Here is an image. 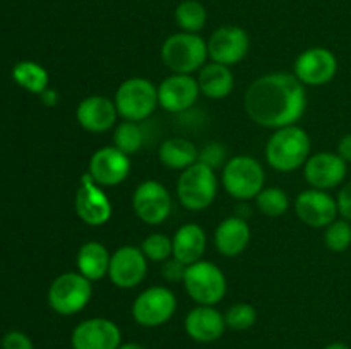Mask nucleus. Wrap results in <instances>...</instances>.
<instances>
[{
	"mask_svg": "<svg viewBox=\"0 0 351 349\" xmlns=\"http://www.w3.org/2000/svg\"><path fill=\"white\" fill-rule=\"evenodd\" d=\"M243 105L257 125L276 130L297 125L307 108V92L295 74L273 72L249 86Z\"/></svg>",
	"mask_w": 351,
	"mask_h": 349,
	"instance_id": "obj_1",
	"label": "nucleus"
},
{
	"mask_svg": "<svg viewBox=\"0 0 351 349\" xmlns=\"http://www.w3.org/2000/svg\"><path fill=\"white\" fill-rule=\"evenodd\" d=\"M311 157V137L302 127L288 125L274 130L266 144V161L273 170L290 173Z\"/></svg>",
	"mask_w": 351,
	"mask_h": 349,
	"instance_id": "obj_2",
	"label": "nucleus"
},
{
	"mask_svg": "<svg viewBox=\"0 0 351 349\" xmlns=\"http://www.w3.org/2000/svg\"><path fill=\"white\" fill-rule=\"evenodd\" d=\"M208 41L195 33H175L161 47V60L173 74L201 70L208 60Z\"/></svg>",
	"mask_w": 351,
	"mask_h": 349,
	"instance_id": "obj_3",
	"label": "nucleus"
},
{
	"mask_svg": "<svg viewBox=\"0 0 351 349\" xmlns=\"http://www.w3.org/2000/svg\"><path fill=\"white\" fill-rule=\"evenodd\" d=\"M264 181L266 173L263 164L252 156H235L223 166V188L237 201L247 202L256 198L264 188Z\"/></svg>",
	"mask_w": 351,
	"mask_h": 349,
	"instance_id": "obj_4",
	"label": "nucleus"
},
{
	"mask_svg": "<svg viewBox=\"0 0 351 349\" xmlns=\"http://www.w3.org/2000/svg\"><path fill=\"white\" fill-rule=\"evenodd\" d=\"M216 194H218V178L215 170L199 161L182 171L178 177V201L189 211L208 209L215 202Z\"/></svg>",
	"mask_w": 351,
	"mask_h": 349,
	"instance_id": "obj_5",
	"label": "nucleus"
},
{
	"mask_svg": "<svg viewBox=\"0 0 351 349\" xmlns=\"http://www.w3.org/2000/svg\"><path fill=\"white\" fill-rule=\"evenodd\" d=\"M115 106L119 116L129 122H143L149 118L158 103V88L144 77H130L119 86L115 92Z\"/></svg>",
	"mask_w": 351,
	"mask_h": 349,
	"instance_id": "obj_6",
	"label": "nucleus"
},
{
	"mask_svg": "<svg viewBox=\"0 0 351 349\" xmlns=\"http://www.w3.org/2000/svg\"><path fill=\"white\" fill-rule=\"evenodd\" d=\"M93 296L91 281L79 272L60 274L48 287L47 300L51 310L64 317L84 310Z\"/></svg>",
	"mask_w": 351,
	"mask_h": 349,
	"instance_id": "obj_7",
	"label": "nucleus"
},
{
	"mask_svg": "<svg viewBox=\"0 0 351 349\" xmlns=\"http://www.w3.org/2000/svg\"><path fill=\"white\" fill-rule=\"evenodd\" d=\"M184 287L197 305L215 307L226 294V277L216 263L199 260L185 269Z\"/></svg>",
	"mask_w": 351,
	"mask_h": 349,
	"instance_id": "obj_8",
	"label": "nucleus"
},
{
	"mask_svg": "<svg viewBox=\"0 0 351 349\" xmlns=\"http://www.w3.org/2000/svg\"><path fill=\"white\" fill-rule=\"evenodd\" d=\"M177 311V298L165 286L144 289L132 303V317L143 327H160Z\"/></svg>",
	"mask_w": 351,
	"mask_h": 349,
	"instance_id": "obj_9",
	"label": "nucleus"
},
{
	"mask_svg": "<svg viewBox=\"0 0 351 349\" xmlns=\"http://www.w3.org/2000/svg\"><path fill=\"white\" fill-rule=\"evenodd\" d=\"M132 207L137 218L146 224H161L171 212V195L160 181L146 180L134 192Z\"/></svg>",
	"mask_w": 351,
	"mask_h": 349,
	"instance_id": "obj_10",
	"label": "nucleus"
},
{
	"mask_svg": "<svg viewBox=\"0 0 351 349\" xmlns=\"http://www.w3.org/2000/svg\"><path fill=\"white\" fill-rule=\"evenodd\" d=\"M74 209L77 218L89 226H103L112 218V202L103 188L86 173L81 178L74 198Z\"/></svg>",
	"mask_w": 351,
	"mask_h": 349,
	"instance_id": "obj_11",
	"label": "nucleus"
},
{
	"mask_svg": "<svg viewBox=\"0 0 351 349\" xmlns=\"http://www.w3.org/2000/svg\"><path fill=\"white\" fill-rule=\"evenodd\" d=\"M71 346L72 349H119L122 346V331L108 318H88L75 325Z\"/></svg>",
	"mask_w": 351,
	"mask_h": 349,
	"instance_id": "obj_12",
	"label": "nucleus"
},
{
	"mask_svg": "<svg viewBox=\"0 0 351 349\" xmlns=\"http://www.w3.org/2000/svg\"><path fill=\"white\" fill-rule=\"evenodd\" d=\"M338 60L328 48L314 47L302 51L293 65V74L304 86H324L335 79Z\"/></svg>",
	"mask_w": 351,
	"mask_h": 349,
	"instance_id": "obj_13",
	"label": "nucleus"
},
{
	"mask_svg": "<svg viewBox=\"0 0 351 349\" xmlns=\"http://www.w3.org/2000/svg\"><path fill=\"white\" fill-rule=\"evenodd\" d=\"M147 272V259L137 246L125 245L117 248L110 259L108 277L120 289L139 286Z\"/></svg>",
	"mask_w": 351,
	"mask_h": 349,
	"instance_id": "obj_14",
	"label": "nucleus"
},
{
	"mask_svg": "<svg viewBox=\"0 0 351 349\" xmlns=\"http://www.w3.org/2000/svg\"><path fill=\"white\" fill-rule=\"evenodd\" d=\"M130 159L115 146L99 147L91 156L88 173L99 187H115L130 174Z\"/></svg>",
	"mask_w": 351,
	"mask_h": 349,
	"instance_id": "obj_15",
	"label": "nucleus"
},
{
	"mask_svg": "<svg viewBox=\"0 0 351 349\" xmlns=\"http://www.w3.org/2000/svg\"><path fill=\"white\" fill-rule=\"evenodd\" d=\"M250 40L240 26H221L209 36L208 53L216 64L235 65L249 53Z\"/></svg>",
	"mask_w": 351,
	"mask_h": 349,
	"instance_id": "obj_16",
	"label": "nucleus"
},
{
	"mask_svg": "<svg viewBox=\"0 0 351 349\" xmlns=\"http://www.w3.org/2000/svg\"><path fill=\"white\" fill-rule=\"evenodd\" d=\"M295 212L304 224L312 228H326L338 219V202L326 190L308 188L295 198Z\"/></svg>",
	"mask_w": 351,
	"mask_h": 349,
	"instance_id": "obj_17",
	"label": "nucleus"
},
{
	"mask_svg": "<svg viewBox=\"0 0 351 349\" xmlns=\"http://www.w3.org/2000/svg\"><path fill=\"white\" fill-rule=\"evenodd\" d=\"M201 89L197 79L189 74H173L158 86V103L168 113H185L195 105Z\"/></svg>",
	"mask_w": 351,
	"mask_h": 349,
	"instance_id": "obj_18",
	"label": "nucleus"
},
{
	"mask_svg": "<svg viewBox=\"0 0 351 349\" xmlns=\"http://www.w3.org/2000/svg\"><path fill=\"white\" fill-rule=\"evenodd\" d=\"M348 171V163L338 153H317L304 164V174L307 183L317 190L335 188L343 183Z\"/></svg>",
	"mask_w": 351,
	"mask_h": 349,
	"instance_id": "obj_19",
	"label": "nucleus"
},
{
	"mask_svg": "<svg viewBox=\"0 0 351 349\" xmlns=\"http://www.w3.org/2000/svg\"><path fill=\"white\" fill-rule=\"evenodd\" d=\"M119 118L115 101L106 96H88L75 108V120L84 130L91 133L108 132Z\"/></svg>",
	"mask_w": 351,
	"mask_h": 349,
	"instance_id": "obj_20",
	"label": "nucleus"
},
{
	"mask_svg": "<svg viewBox=\"0 0 351 349\" xmlns=\"http://www.w3.org/2000/svg\"><path fill=\"white\" fill-rule=\"evenodd\" d=\"M184 328L191 339L202 344L215 342L225 334V315L219 313L215 307L197 305L187 313L184 320Z\"/></svg>",
	"mask_w": 351,
	"mask_h": 349,
	"instance_id": "obj_21",
	"label": "nucleus"
},
{
	"mask_svg": "<svg viewBox=\"0 0 351 349\" xmlns=\"http://www.w3.org/2000/svg\"><path fill=\"white\" fill-rule=\"evenodd\" d=\"M250 242V228L239 216L223 219L215 231V246L221 255L237 257L247 248Z\"/></svg>",
	"mask_w": 351,
	"mask_h": 349,
	"instance_id": "obj_22",
	"label": "nucleus"
},
{
	"mask_svg": "<svg viewBox=\"0 0 351 349\" xmlns=\"http://www.w3.org/2000/svg\"><path fill=\"white\" fill-rule=\"evenodd\" d=\"M171 242H173V257L185 266L202 260L206 245H208L204 229L195 222H187V224L180 226Z\"/></svg>",
	"mask_w": 351,
	"mask_h": 349,
	"instance_id": "obj_23",
	"label": "nucleus"
},
{
	"mask_svg": "<svg viewBox=\"0 0 351 349\" xmlns=\"http://www.w3.org/2000/svg\"><path fill=\"white\" fill-rule=\"evenodd\" d=\"M110 259L112 253L108 252L103 243L99 242H88L79 248L77 257H75V266L77 272L82 274L86 279L99 281L108 274Z\"/></svg>",
	"mask_w": 351,
	"mask_h": 349,
	"instance_id": "obj_24",
	"label": "nucleus"
},
{
	"mask_svg": "<svg viewBox=\"0 0 351 349\" xmlns=\"http://www.w3.org/2000/svg\"><path fill=\"white\" fill-rule=\"evenodd\" d=\"M197 84L202 94L208 98L223 99L232 92L233 86H235V77L228 65L211 62L199 70Z\"/></svg>",
	"mask_w": 351,
	"mask_h": 349,
	"instance_id": "obj_25",
	"label": "nucleus"
},
{
	"mask_svg": "<svg viewBox=\"0 0 351 349\" xmlns=\"http://www.w3.org/2000/svg\"><path fill=\"white\" fill-rule=\"evenodd\" d=\"M161 164L170 170H187L199 159V149L194 142L184 139V137H170L163 140L158 149Z\"/></svg>",
	"mask_w": 351,
	"mask_h": 349,
	"instance_id": "obj_26",
	"label": "nucleus"
},
{
	"mask_svg": "<svg viewBox=\"0 0 351 349\" xmlns=\"http://www.w3.org/2000/svg\"><path fill=\"white\" fill-rule=\"evenodd\" d=\"M12 79L17 86L26 89L27 92H33V94H43L48 89V82H50L47 68L33 60H23L14 65Z\"/></svg>",
	"mask_w": 351,
	"mask_h": 349,
	"instance_id": "obj_27",
	"label": "nucleus"
},
{
	"mask_svg": "<svg viewBox=\"0 0 351 349\" xmlns=\"http://www.w3.org/2000/svg\"><path fill=\"white\" fill-rule=\"evenodd\" d=\"M175 21L184 33L197 34L208 21V12L199 0H184L175 10Z\"/></svg>",
	"mask_w": 351,
	"mask_h": 349,
	"instance_id": "obj_28",
	"label": "nucleus"
},
{
	"mask_svg": "<svg viewBox=\"0 0 351 349\" xmlns=\"http://www.w3.org/2000/svg\"><path fill=\"white\" fill-rule=\"evenodd\" d=\"M113 146L125 153L127 156L137 153L144 146V130L141 122L123 120L122 123H119L113 132Z\"/></svg>",
	"mask_w": 351,
	"mask_h": 349,
	"instance_id": "obj_29",
	"label": "nucleus"
},
{
	"mask_svg": "<svg viewBox=\"0 0 351 349\" xmlns=\"http://www.w3.org/2000/svg\"><path fill=\"white\" fill-rule=\"evenodd\" d=\"M254 201H256L259 211L269 218H280L290 207V198H288L287 192L281 190L280 187L263 188Z\"/></svg>",
	"mask_w": 351,
	"mask_h": 349,
	"instance_id": "obj_30",
	"label": "nucleus"
},
{
	"mask_svg": "<svg viewBox=\"0 0 351 349\" xmlns=\"http://www.w3.org/2000/svg\"><path fill=\"white\" fill-rule=\"evenodd\" d=\"M324 243L331 252H345L351 246V221L348 219H335L326 226Z\"/></svg>",
	"mask_w": 351,
	"mask_h": 349,
	"instance_id": "obj_31",
	"label": "nucleus"
},
{
	"mask_svg": "<svg viewBox=\"0 0 351 349\" xmlns=\"http://www.w3.org/2000/svg\"><path fill=\"white\" fill-rule=\"evenodd\" d=\"M141 250L151 262H165L173 257V242L163 233H153L144 238Z\"/></svg>",
	"mask_w": 351,
	"mask_h": 349,
	"instance_id": "obj_32",
	"label": "nucleus"
},
{
	"mask_svg": "<svg viewBox=\"0 0 351 349\" xmlns=\"http://www.w3.org/2000/svg\"><path fill=\"white\" fill-rule=\"evenodd\" d=\"M257 320V310L250 303H237L230 307L225 313L226 327L233 331H247Z\"/></svg>",
	"mask_w": 351,
	"mask_h": 349,
	"instance_id": "obj_33",
	"label": "nucleus"
},
{
	"mask_svg": "<svg viewBox=\"0 0 351 349\" xmlns=\"http://www.w3.org/2000/svg\"><path fill=\"white\" fill-rule=\"evenodd\" d=\"M199 163L206 164V166L213 168H221L225 166L228 157H226V147L221 142H209L206 144L202 149H199Z\"/></svg>",
	"mask_w": 351,
	"mask_h": 349,
	"instance_id": "obj_34",
	"label": "nucleus"
},
{
	"mask_svg": "<svg viewBox=\"0 0 351 349\" xmlns=\"http://www.w3.org/2000/svg\"><path fill=\"white\" fill-rule=\"evenodd\" d=\"M2 349H34V344L24 332L9 331L2 337Z\"/></svg>",
	"mask_w": 351,
	"mask_h": 349,
	"instance_id": "obj_35",
	"label": "nucleus"
},
{
	"mask_svg": "<svg viewBox=\"0 0 351 349\" xmlns=\"http://www.w3.org/2000/svg\"><path fill=\"white\" fill-rule=\"evenodd\" d=\"M185 269H187L185 263H182L180 260L171 257V259L165 260L163 262V267H161V276H163L168 283H177V281H182V283H184Z\"/></svg>",
	"mask_w": 351,
	"mask_h": 349,
	"instance_id": "obj_36",
	"label": "nucleus"
},
{
	"mask_svg": "<svg viewBox=\"0 0 351 349\" xmlns=\"http://www.w3.org/2000/svg\"><path fill=\"white\" fill-rule=\"evenodd\" d=\"M336 202H338L339 214L345 219H348V221H351V181H348V183L339 190Z\"/></svg>",
	"mask_w": 351,
	"mask_h": 349,
	"instance_id": "obj_37",
	"label": "nucleus"
},
{
	"mask_svg": "<svg viewBox=\"0 0 351 349\" xmlns=\"http://www.w3.org/2000/svg\"><path fill=\"white\" fill-rule=\"evenodd\" d=\"M338 154L346 161L351 163V132L345 133L338 142Z\"/></svg>",
	"mask_w": 351,
	"mask_h": 349,
	"instance_id": "obj_38",
	"label": "nucleus"
},
{
	"mask_svg": "<svg viewBox=\"0 0 351 349\" xmlns=\"http://www.w3.org/2000/svg\"><path fill=\"white\" fill-rule=\"evenodd\" d=\"M41 99H43V103L47 106H53L55 103H57V92L53 91V89H47V91L43 92V94H40Z\"/></svg>",
	"mask_w": 351,
	"mask_h": 349,
	"instance_id": "obj_39",
	"label": "nucleus"
},
{
	"mask_svg": "<svg viewBox=\"0 0 351 349\" xmlns=\"http://www.w3.org/2000/svg\"><path fill=\"white\" fill-rule=\"evenodd\" d=\"M324 349H350L345 342H331V344L326 346Z\"/></svg>",
	"mask_w": 351,
	"mask_h": 349,
	"instance_id": "obj_40",
	"label": "nucleus"
},
{
	"mask_svg": "<svg viewBox=\"0 0 351 349\" xmlns=\"http://www.w3.org/2000/svg\"><path fill=\"white\" fill-rule=\"evenodd\" d=\"M119 349H146L144 346L137 344V342H127V344H122Z\"/></svg>",
	"mask_w": 351,
	"mask_h": 349,
	"instance_id": "obj_41",
	"label": "nucleus"
}]
</instances>
